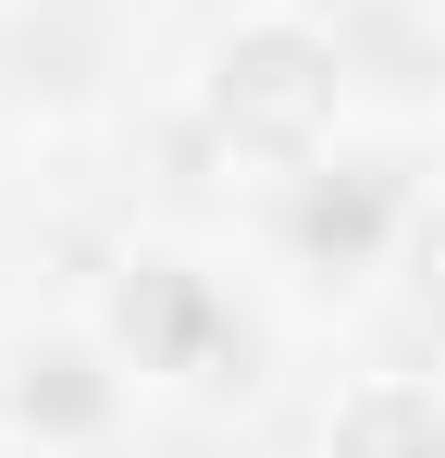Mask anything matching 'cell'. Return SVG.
Segmentation results:
<instances>
[{
  "label": "cell",
  "instance_id": "cell-1",
  "mask_svg": "<svg viewBox=\"0 0 445 458\" xmlns=\"http://www.w3.org/2000/svg\"><path fill=\"white\" fill-rule=\"evenodd\" d=\"M322 112H334V63L309 38H285V25L235 38V63H222V137L235 149H309Z\"/></svg>",
  "mask_w": 445,
  "mask_h": 458
},
{
  "label": "cell",
  "instance_id": "cell-2",
  "mask_svg": "<svg viewBox=\"0 0 445 458\" xmlns=\"http://www.w3.org/2000/svg\"><path fill=\"white\" fill-rule=\"evenodd\" d=\"M124 335H137V360H211L222 347L211 298H198L186 273H137V285H124Z\"/></svg>",
  "mask_w": 445,
  "mask_h": 458
},
{
  "label": "cell",
  "instance_id": "cell-3",
  "mask_svg": "<svg viewBox=\"0 0 445 458\" xmlns=\"http://www.w3.org/2000/svg\"><path fill=\"white\" fill-rule=\"evenodd\" d=\"M334 458H445V421H433V396H408V384L359 396V409L334 421Z\"/></svg>",
  "mask_w": 445,
  "mask_h": 458
},
{
  "label": "cell",
  "instance_id": "cell-4",
  "mask_svg": "<svg viewBox=\"0 0 445 458\" xmlns=\"http://www.w3.org/2000/svg\"><path fill=\"white\" fill-rule=\"evenodd\" d=\"M383 211H396V186H383V174H347V186H309L297 235H309L322 260H359L371 235H383Z\"/></svg>",
  "mask_w": 445,
  "mask_h": 458
},
{
  "label": "cell",
  "instance_id": "cell-5",
  "mask_svg": "<svg viewBox=\"0 0 445 458\" xmlns=\"http://www.w3.org/2000/svg\"><path fill=\"white\" fill-rule=\"evenodd\" d=\"M25 409H38V421H99V372H87L74 347H50V360L25 372Z\"/></svg>",
  "mask_w": 445,
  "mask_h": 458
}]
</instances>
